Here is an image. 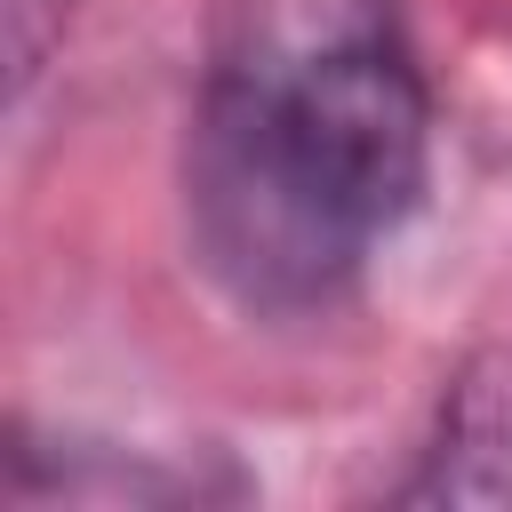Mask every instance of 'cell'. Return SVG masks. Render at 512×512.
Listing matches in <instances>:
<instances>
[{
  "label": "cell",
  "mask_w": 512,
  "mask_h": 512,
  "mask_svg": "<svg viewBox=\"0 0 512 512\" xmlns=\"http://www.w3.org/2000/svg\"><path fill=\"white\" fill-rule=\"evenodd\" d=\"M432 176L408 0H216L184 112V248L248 320L336 312Z\"/></svg>",
  "instance_id": "cell-1"
},
{
  "label": "cell",
  "mask_w": 512,
  "mask_h": 512,
  "mask_svg": "<svg viewBox=\"0 0 512 512\" xmlns=\"http://www.w3.org/2000/svg\"><path fill=\"white\" fill-rule=\"evenodd\" d=\"M400 504H512V344L480 352L440 392Z\"/></svg>",
  "instance_id": "cell-2"
}]
</instances>
